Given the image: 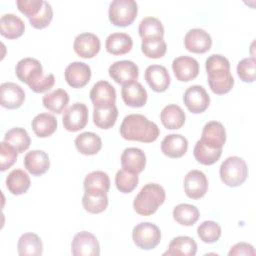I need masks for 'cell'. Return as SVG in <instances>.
<instances>
[{
  "label": "cell",
  "mask_w": 256,
  "mask_h": 256,
  "mask_svg": "<svg viewBox=\"0 0 256 256\" xmlns=\"http://www.w3.org/2000/svg\"><path fill=\"white\" fill-rule=\"evenodd\" d=\"M122 168L128 172L139 174L146 166V155L139 148H127L121 155Z\"/></svg>",
  "instance_id": "obj_22"
},
{
  "label": "cell",
  "mask_w": 256,
  "mask_h": 256,
  "mask_svg": "<svg viewBox=\"0 0 256 256\" xmlns=\"http://www.w3.org/2000/svg\"><path fill=\"white\" fill-rule=\"evenodd\" d=\"M118 114L119 112L116 105L109 108H94V124L100 129L108 130L115 125L118 118Z\"/></svg>",
  "instance_id": "obj_39"
},
{
  "label": "cell",
  "mask_w": 256,
  "mask_h": 256,
  "mask_svg": "<svg viewBox=\"0 0 256 256\" xmlns=\"http://www.w3.org/2000/svg\"><path fill=\"white\" fill-rule=\"evenodd\" d=\"M133 40L126 33H112L106 39V50L112 55H125L132 50Z\"/></svg>",
  "instance_id": "obj_26"
},
{
  "label": "cell",
  "mask_w": 256,
  "mask_h": 256,
  "mask_svg": "<svg viewBox=\"0 0 256 256\" xmlns=\"http://www.w3.org/2000/svg\"><path fill=\"white\" fill-rule=\"evenodd\" d=\"M24 167L33 176H41L50 168L49 156L42 150L30 151L24 157Z\"/></svg>",
  "instance_id": "obj_20"
},
{
  "label": "cell",
  "mask_w": 256,
  "mask_h": 256,
  "mask_svg": "<svg viewBox=\"0 0 256 256\" xmlns=\"http://www.w3.org/2000/svg\"><path fill=\"white\" fill-rule=\"evenodd\" d=\"M18 151L9 143L2 141L0 143V160H1V171H5L11 168L17 161Z\"/></svg>",
  "instance_id": "obj_45"
},
{
  "label": "cell",
  "mask_w": 256,
  "mask_h": 256,
  "mask_svg": "<svg viewBox=\"0 0 256 256\" xmlns=\"http://www.w3.org/2000/svg\"><path fill=\"white\" fill-rule=\"evenodd\" d=\"M208 84L212 92L223 95L231 91L234 86V78L230 72L229 60L219 54H213L206 60Z\"/></svg>",
  "instance_id": "obj_3"
},
{
  "label": "cell",
  "mask_w": 256,
  "mask_h": 256,
  "mask_svg": "<svg viewBox=\"0 0 256 256\" xmlns=\"http://www.w3.org/2000/svg\"><path fill=\"white\" fill-rule=\"evenodd\" d=\"M121 94L123 101L129 107L140 108L147 103L148 93L145 87L137 81L124 85L122 87Z\"/></svg>",
  "instance_id": "obj_21"
},
{
  "label": "cell",
  "mask_w": 256,
  "mask_h": 256,
  "mask_svg": "<svg viewBox=\"0 0 256 256\" xmlns=\"http://www.w3.org/2000/svg\"><path fill=\"white\" fill-rule=\"evenodd\" d=\"M74 51L76 54L84 59H91L95 57L100 49L101 42L97 35L89 32L79 34L74 40Z\"/></svg>",
  "instance_id": "obj_15"
},
{
  "label": "cell",
  "mask_w": 256,
  "mask_h": 256,
  "mask_svg": "<svg viewBox=\"0 0 256 256\" xmlns=\"http://www.w3.org/2000/svg\"><path fill=\"white\" fill-rule=\"evenodd\" d=\"M53 19V8L50 3L47 1H44L43 7L40 10V12L29 19L30 24L35 28V29H44L48 27Z\"/></svg>",
  "instance_id": "obj_46"
},
{
  "label": "cell",
  "mask_w": 256,
  "mask_h": 256,
  "mask_svg": "<svg viewBox=\"0 0 256 256\" xmlns=\"http://www.w3.org/2000/svg\"><path fill=\"white\" fill-rule=\"evenodd\" d=\"M141 50L147 58L159 59L166 54L167 44L164 39L142 40Z\"/></svg>",
  "instance_id": "obj_43"
},
{
  "label": "cell",
  "mask_w": 256,
  "mask_h": 256,
  "mask_svg": "<svg viewBox=\"0 0 256 256\" xmlns=\"http://www.w3.org/2000/svg\"><path fill=\"white\" fill-rule=\"evenodd\" d=\"M200 217L198 208L194 205L182 203L177 205L173 210L174 220L183 226H193Z\"/></svg>",
  "instance_id": "obj_37"
},
{
  "label": "cell",
  "mask_w": 256,
  "mask_h": 256,
  "mask_svg": "<svg viewBox=\"0 0 256 256\" xmlns=\"http://www.w3.org/2000/svg\"><path fill=\"white\" fill-rule=\"evenodd\" d=\"M109 204V199L106 193L85 192L82 198L84 209L91 214H99L106 210Z\"/></svg>",
  "instance_id": "obj_38"
},
{
  "label": "cell",
  "mask_w": 256,
  "mask_h": 256,
  "mask_svg": "<svg viewBox=\"0 0 256 256\" xmlns=\"http://www.w3.org/2000/svg\"><path fill=\"white\" fill-rule=\"evenodd\" d=\"M200 140L212 147L223 149L226 142V130L223 124L217 121L208 122L203 128Z\"/></svg>",
  "instance_id": "obj_24"
},
{
  "label": "cell",
  "mask_w": 256,
  "mask_h": 256,
  "mask_svg": "<svg viewBox=\"0 0 256 256\" xmlns=\"http://www.w3.org/2000/svg\"><path fill=\"white\" fill-rule=\"evenodd\" d=\"M132 238L135 245L140 249L152 250L160 244L161 231L155 224L143 222L134 227Z\"/></svg>",
  "instance_id": "obj_7"
},
{
  "label": "cell",
  "mask_w": 256,
  "mask_h": 256,
  "mask_svg": "<svg viewBox=\"0 0 256 256\" xmlns=\"http://www.w3.org/2000/svg\"><path fill=\"white\" fill-rule=\"evenodd\" d=\"M186 195L193 200L202 198L208 191V179L200 170H191L184 179Z\"/></svg>",
  "instance_id": "obj_13"
},
{
  "label": "cell",
  "mask_w": 256,
  "mask_h": 256,
  "mask_svg": "<svg viewBox=\"0 0 256 256\" xmlns=\"http://www.w3.org/2000/svg\"><path fill=\"white\" fill-rule=\"evenodd\" d=\"M25 101L24 90L15 83L6 82L0 86V104L2 107L14 110L22 106Z\"/></svg>",
  "instance_id": "obj_16"
},
{
  "label": "cell",
  "mask_w": 256,
  "mask_h": 256,
  "mask_svg": "<svg viewBox=\"0 0 256 256\" xmlns=\"http://www.w3.org/2000/svg\"><path fill=\"white\" fill-rule=\"evenodd\" d=\"M72 254L74 256H98L100 245L96 236L87 231L77 233L72 241Z\"/></svg>",
  "instance_id": "obj_10"
},
{
  "label": "cell",
  "mask_w": 256,
  "mask_h": 256,
  "mask_svg": "<svg viewBox=\"0 0 256 256\" xmlns=\"http://www.w3.org/2000/svg\"><path fill=\"white\" fill-rule=\"evenodd\" d=\"M25 31L24 21L15 14H4L0 19V33L7 39H17Z\"/></svg>",
  "instance_id": "obj_25"
},
{
  "label": "cell",
  "mask_w": 256,
  "mask_h": 256,
  "mask_svg": "<svg viewBox=\"0 0 256 256\" xmlns=\"http://www.w3.org/2000/svg\"><path fill=\"white\" fill-rule=\"evenodd\" d=\"M4 141L12 145L18 151V153L25 152L31 144V139L28 132L21 127L8 130L4 136Z\"/></svg>",
  "instance_id": "obj_40"
},
{
  "label": "cell",
  "mask_w": 256,
  "mask_h": 256,
  "mask_svg": "<svg viewBox=\"0 0 256 256\" xmlns=\"http://www.w3.org/2000/svg\"><path fill=\"white\" fill-rule=\"evenodd\" d=\"M18 9L20 12L25 14L28 19L36 16L43 7V0H18L17 2Z\"/></svg>",
  "instance_id": "obj_47"
},
{
  "label": "cell",
  "mask_w": 256,
  "mask_h": 256,
  "mask_svg": "<svg viewBox=\"0 0 256 256\" xmlns=\"http://www.w3.org/2000/svg\"><path fill=\"white\" fill-rule=\"evenodd\" d=\"M76 149L83 155H96L102 148L101 138L93 132H84L75 139Z\"/></svg>",
  "instance_id": "obj_28"
},
{
  "label": "cell",
  "mask_w": 256,
  "mask_h": 256,
  "mask_svg": "<svg viewBox=\"0 0 256 256\" xmlns=\"http://www.w3.org/2000/svg\"><path fill=\"white\" fill-rule=\"evenodd\" d=\"M88 107L84 103H74L63 115V126L67 131L77 132L84 129L88 123Z\"/></svg>",
  "instance_id": "obj_8"
},
{
  "label": "cell",
  "mask_w": 256,
  "mask_h": 256,
  "mask_svg": "<svg viewBox=\"0 0 256 256\" xmlns=\"http://www.w3.org/2000/svg\"><path fill=\"white\" fill-rule=\"evenodd\" d=\"M161 150L169 158H181L188 150V141L180 134H170L163 139Z\"/></svg>",
  "instance_id": "obj_23"
},
{
  "label": "cell",
  "mask_w": 256,
  "mask_h": 256,
  "mask_svg": "<svg viewBox=\"0 0 256 256\" xmlns=\"http://www.w3.org/2000/svg\"><path fill=\"white\" fill-rule=\"evenodd\" d=\"M18 254L20 256L42 255L43 243L41 238L35 233H25L18 241Z\"/></svg>",
  "instance_id": "obj_32"
},
{
  "label": "cell",
  "mask_w": 256,
  "mask_h": 256,
  "mask_svg": "<svg viewBox=\"0 0 256 256\" xmlns=\"http://www.w3.org/2000/svg\"><path fill=\"white\" fill-rule=\"evenodd\" d=\"M164 32L162 22L155 17H146L139 24V35L142 40L163 39Z\"/></svg>",
  "instance_id": "obj_33"
},
{
  "label": "cell",
  "mask_w": 256,
  "mask_h": 256,
  "mask_svg": "<svg viewBox=\"0 0 256 256\" xmlns=\"http://www.w3.org/2000/svg\"><path fill=\"white\" fill-rule=\"evenodd\" d=\"M256 254L254 247L251 244L240 242L235 244L229 251V256H238V255H248V256H254Z\"/></svg>",
  "instance_id": "obj_48"
},
{
  "label": "cell",
  "mask_w": 256,
  "mask_h": 256,
  "mask_svg": "<svg viewBox=\"0 0 256 256\" xmlns=\"http://www.w3.org/2000/svg\"><path fill=\"white\" fill-rule=\"evenodd\" d=\"M109 75L116 83L124 86L138 80L139 68L133 61H117L109 67Z\"/></svg>",
  "instance_id": "obj_9"
},
{
  "label": "cell",
  "mask_w": 256,
  "mask_h": 256,
  "mask_svg": "<svg viewBox=\"0 0 256 256\" xmlns=\"http://www.w3.org/2000/svg\"><path fill=\"white\" fill-rule=\"evenodd\" d=\"M197 253V243L189 236H179L174 238L168 247V250L164 255H182V256H194Z\"/></svg>",
  "instance_id": "obj_30"
},
{
  "label": "cell",
  "mask_w": 256,
  "mask_h": 256,
  "mask_svg": "<svg viewBox=\"0 0 256 256\" xmlns=\"http://www.w3.org/2000/svg\"><path fill=\"white\" fill-rule=\"evenodd\" d=\"M165 199L166 192L161 185L148 183L136 196L133 202V207L139 215L151 216L164 203Z\"/></svg>",
  "instance_id": "obj_4"
},
{
  "label": "cell",
  "mask_w": 256,
  "mask_h": 256,
  "mask_svg": "<svg viewBox=\"0 0 256 256\" xmlns=\"http://www.w3.org/2000/svg\"><path fill=\"white\" fill-rule=\"evenodd\" d=\"M184 104L191 113H203L210 105V96L203 86L194 85L185 91Z\"/></svg>",
  "instance_id": "obj_11"
},
{
  "label": "cell",
  "mask_w": 256,
  "mask_h": 256,
  "mask_svg": "<svg viewBox=\"0 0 256 256\" xmlns=\"http://www.w3.org/2000/svg\"><path fill=\"white\" fill-rule=\"evenodd\" d=\"M248 177L246 162L237 156L225 159L220 166V178L229 187L241 186Z\"/></svg>",
  "instance_id": "obj_5"
},
{
  "label": "cell",
  "mask_w": 256,
  "mask_h": 256,
  "mask_svg": "<svg viewBox=\"0 0 256 256\" xmlns=\"http://www.w3.org/2000/svg\"><path fill=\"white\" fill-rule=\"evenodd\" d=\"M90 99L94 108H109L115 105L116 90L107 81H99L90 91Z\"/></svg>",
  "instance_id": "obj_12"
},
{
  "label": "cell",
  "mask_w": 256,
  "mask_h": 256,
  "mask_svg": "<svg viewBox=\"0 0 256 256\" xmlns=\"http://www.w3.org/2000/svg\"><path fill=\"white\" fill-rule=\"evenodd\" d=\"M145 80L151 89L157 93L166 91L171 83L168 70L162 65H151L145 71Z\"/></svg>",
  "instance_id": "obj_19"
},
{
  "label": "cell",
  "mask_w": 256,
  "mask_h": 256,
  "mask_svg": "<svg viewBox=\"0 0 256 256\" xmlns=\"http://www.w3.org/2000/svg\"><path fill=\"white\" fill-rule=\"evenodd\" d=\"M121 136L128 141L151 143L160 135L158 126L141 114H131L124 118L120 126Z\"/></svg>",
  "instance_id": "obj_2"
},
{
  "label": "cell",
  "mask_w": 256,
  "mask_h": 256,
  "mask_svg": "<svg viewBox=\"0 0 256 256\" xmlns=\"http://www.w3.org/2000/svg\"><path fill=\"white\" fill-rule=\"evenodd\" d=\"M239 78L246 83H252L256 78V60L254 57L242 59L237 65Z\"/></svg>",
  "instance_id": "obj_44"
},
{
  "label": "cell",
  "mask_w": 256,
  "mask_h": 256,
  "mask_svg": "<svg viewBox=\"0 0 256 256\" xmlns=\"http://www.w3.org/2000/svg\"><path fill=\"white\" fill-rule=\"evenodd\" d=\"M172 69L177 80L189 82L199 74V63L190 56H180L173 60Z\"/></svg>",
  "instance_id": "obj_17"
},
{
  "label": "cell",
  "mask_w": 256,
  "mask_h": 256,
  "mask_svg": "<svg viewBox=\"0 0 256 256\" xmlns=\"http://www.w3.org/2000/svg\"><path fill=\"white\" fill-rule=\"evenodd\" d=\"M15 73L18 79L26 83L35 93H44L50 90L55 84L54 75H44L42 64L34 58L20 60L16 65Z\"/></svg>",
  "instance_id": "obj_1"
},
{
  "label": "cell",
  "mask_w": 256,
  "mask_h": 256,
  "mask_svg": "<svg viewBox=\"0 0 256 256\" xmlns=\"http://www.w3.org/2000/svg\"><path fill=\"white\" fill-rule=\"evenodd\" d=\"M110 178L103 171H94L89 173L84 180L85 192L108 193L110 189Z\"/></svg>",
  "instance_id": "obj_35"
},
{
  "label": "cell",
  "mask_w": 256,
  "mask_h": 256,
  "mask_svg": "<svg viewBox=\"0 0 256 256\" xmlns=\"http://www.w3.org/2000/svg\"><path fill=\"white\" fill-rule=\"evenodd\" d=\"M185 48L192 53L204 54L212 47V38L201 28H194L187 32L184 38Z\"/></svg>",
  "instance_id": "obj_14"
},
{
  "label": "cell",
  "mask_w": 256,
  "mask_h": 256,
  "mask_svg": "<svg viewBox=\"0 0 256 256\" xmlns=\"http://www.w3.org/2000/svg\"><path fill=\"white\" fill-rule=\"evenodd\" d=\"M199 238L204 243H215L217 242L222 234L221 227L218 223L214 221H204L201 223L197 229Z\"/></svg>",
  "instance_id": "obj_41"
},
{
  "label": "cell",
  "mask_w": 256,
  "mask_h": 256,
  "mask_svg": "<svg viewBox=\"0 0 256 256\" xmlns=\"http://www.w3.org/2000/svg\"><path fill=\"white\" fill-rule=\"evenodd\" d=\"M160 118L165 128L169 130H177L185 124L186 114L180 106L170 104L163 108Z\"/></svg>",
  "instance_id": "obj_27"
},
{
  "label": "cell",
  "mask_w": 256,
  "mask_h": 256,
  "mask_svg": "<svg viewBox=\"0 0 256 256\" xmlns=\"http://www.w3.org/2000/svg\"><path fill=\"white\" fill-rule=\"evenodd\" d=\"M57 126V119L48 113H40L32 121V129L40 138H46L54 134Z\"/></svg>",
  "instance_id": "obj_31"
},
{
  "label": "cell",
  "mask_w": 256,
  "mask_h": 256,
  "mask_svg": "<svg viewBox=\"0 0 256 256\" xmlns=\"http://www.w3.org/2000/svg\"><path fill=\"white\" fill-rule=\"evenodd\" d=\"M69 94L64 89H56L51 93L43 96V105L49 111L61 114L69 103Z\"/></svg>",
  "instance_id": "obj_34"
},
{
  "label": "cell",
  "mask_w": 256,
  "mask_h": 256,
  "mask_svg": "<svg viewBox=\"0 0 256 256\" xmlns=\"http://www.w3.org/2000/svg\"><path fill=\"white\" fill-rule=\"evenodd\" d=\"M138 14V4L134 0H114L109 7V20L117 27L130 26Z\"/></svg>",
  "instance_id": "obj_6"
},
{
  "label": "cell",
  "mask_w": 256,
  "mask_h": 256,
  "mask_svg": "<svg viewBox=\"0 0 256 256\" xmlns=\"http://www.w3.org/2000/svg\"><path fill=\"white\" fill-rule=\"evenodd\" d=\"M91 68L84 62H73L65 70V79L72 88L86 86L91 79Z\"/></svg>",
  "instance_id": "obj_18"
},
{
  "label": "cell",
  "mask_w": 256,
  "mask_h": 256,
  "mask_svg": "<svg viewBox=\"0 0 256 256\" xmlns=\"http://www.w3.org/2000/svg\"><path fill=\"white\" fill-rule=\"evenodd\" d=\"M31 180L29 175L21 169L11 171L6 178V186L13 195L25 194L30 188Z\"/></svg>",
  "instance_id": "obj_29"
},
{
  "label": "cell",
  "mask_w": 256,
  "mask_h": 256,
  "mask_svg": "<svg viewBox=\"0 0 256 256\" xmlns=\"http://www.w3.org/2000/svg\"><path fill=\"white\" fill-rule=\"evenodd\" d=\"M222 155L221 148H215L207 145L203 141H197L194 147V157L195 159L203 165H213L215 164Z\"/></svg>",
  "instance_id": "obj_36"
},
{
  "label": "cell",
  "mask_w": 256,
  "mask_h": 256,
  "mask_svg": "<svg viewBox=\"0 0 256 256\" xmlns=\"http://www.w3.org/2000/svg\"><path fill=\"white\" fill-rule=\"evenodd\" d=\"M138 174L128 172L124 169L119 170L115 177V184L117 189L124 194L131 193L138 186Z\"/></svg>",
  "instance_id": "obj_42"
}]
</instances>
